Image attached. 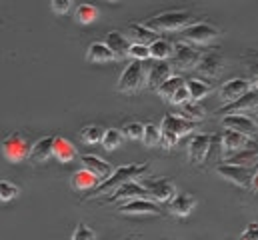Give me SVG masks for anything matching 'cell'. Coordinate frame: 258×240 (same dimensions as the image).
Segmentation results:
<instances>
[{"instance_id":"1","label":"cell","mask_w":258,"mask_h":240,"mask_svg":"<svg viewBox=\"0 0 258 240\" xmlns=\"http://www.w3.org/2000/svg\"><path fill=\"white\" fill-rule=\"evenodd\" d=\"M148 170H150L148 164H126V166H120V168H116L108 178L102 180L90 194H86V198H98V196L112 194V192H114L116 188H120L122 184L144 176Z\"/></svg>"},{"instance_id":"2","label":"cell","mask_w":258,"mask_h":240,"mask_svg":"<svg viewBox=\"0 0 258 240\" xmlns=\"http://www.w3.org/2000/svg\"><path fill=\"white\" fill-rule=\"evenodd\" d=\"M190 20H192V16L188 12H162L158 16H152L144 24L158 34V32H178V30H184L190 24Z\"/></svg>"},{"instance_id":"3","label":"cell","mask_w":258,"mask_h":240,"mask_svg":"<svg viewBox=\"0 0 258 240\" xmlns=\"http://www.w3.org/2000/svg\"><path fill=\"white\" fill-rule=\"evenodd\" d=\"M144 84H146V68H144L142 60H132L122 70V74L118 78V84H116V90L122 92V94H134Z\"/></svg>"},{"instance_id":"4","label":"cell","mask_w":258,"mask_h":240,"mask_svg":"<svg viewBox=\"0 0 258 240\" xmlns=\"http://www.w3.org/2000/svg\"><path fill=\"white\" fill-rule=\"evenodd\" d=\"M30 148H32V144H28V140L22 132H12L2 140V156L12 164L26 160L30 156Z\"/></svg>"},{"instance_id":"5","label":"cell","mask_w":258,"mask_h":240,"mask_svg":"<svg viewBox=\"0 0 258 240\" xmlns=\"http://www.w3.org/2000/svg\"><path fill=\"white\" fill-rule=\"evenodd\" d=\"M218 36H220L218 28H214V26L208 24V22H194V24H188V26L182 30V40L190 42L194 46L212 44Z\"/></svg>"},{"instance_id":"6","label":"cell","mask_w":258,"mask_h":240,"mask_svg":"<svg viewBox=\"0 0 258 240\" xmlns=\"http://www.w3.org/2000/svg\"><path fill=\"white\" fill-rule=\"evenodd\" d=\"M216 174L222 176L224 180L240 186V188H250V182H252V174H250V168L246 166H238V164H230V162H224V164H218L216 166Z\"/></svg>"},{"instance_id":"7","label":"cell","mask_w":258,"mask_h":240,"mask_svg":"<svg viewBox=\"0 0 258 240\" xmlns=\"http://www.w3.org/2000/svg\"><path fill=\"white\" fill-rule=\"evenodd\" d=\"M200 56H202L200 50H196L194 44L186 42V40L174 44V54H172V58H174L176 68H180V70H194V68L198 66Z\"/></svg>"},{"instance_id":"8","label":"cell","mask_w":258,"mask_h":240,"mask_svg":"<svg viewBox=\"0 0 258 240\" xmlns=\"http://www.w3.org/2000/svg\"><path fill=\"white\" fill-rule=\"evenodd\" d=\"M220 144H222V152H224L226 156H232V154L240 152L242 148L250 146L252 140H250V136H246V134H242V132H238V130L226 128V130L222 132V136H220Z\"/></svg>"},{"instance_id":"9","label":"cell","mask_w":258,"mask_h":240,"mask_svg":"<svg viewBox=\"0 0 258 240\" xmlns=\"http://www.w3.org/2000/svg\"><path fill=\"white\" fill-rule=\"evenodd\" d=\"M222 126L224 128H232V130H238L246 136H258V124L250 116L242 114V112H232V114H224L222 116Z\"/></svg>"},{"instance_id":"10","label":"cell","mask_w":258,"mask_h":240,"mask_svg":"<svg viewBox=\"0 0 258 240\" xmlns=\"http://www.w3.org/2000/svg\"><path fill=\"white\" fill-rule=\"evenodd\" d=\"M118 210L122 214H154V216L162 214V208L152 198H132V200L122 202Z\"/></svg>"},{"instance_id":"11","label":"cell","mask_w":258,"mask_h":240,"mask_svg":"<svg viewBox=\"0 0 258 240\" xmlns=\"http://www.w3.org/2000/svg\"><path fill=\"white\" fill-rule=\"evenodd\" d=\"M146 190H148V196L156 202H170L176 194V186L174 182L166 178H158V180H146L144 182Z\"/></svg>"},{"instance_id":"12","label":"cell","mask_w":258,"mask_h":240,"mask_svg":"<svg viewBox=\"0 0 258 240\" xmlns=\"http://www.w3.org/2000/svg\"><path fill=\"white\" fill-rule=\"evenodd\" d=\"M250 90V80H244V78H230L226 80L220 90H218V98L228 104V102H234L236 98H240L242 94H246Z\"/></svg>"},{"instance_id":"13","label":"cell","mask_w":258,"mask_h":240,"mask_svg":"<svg viewBox=\"0 0 258 240\" xmlns=\"http://www.w3.org/2000/svg\"><path fill=\"white\" fill-rule=\"evenodd\" d=\"M132 198H148V190L144 184H138L136 180H130L116 188L112 194H108V202H126Z\"/></svg>"},{"instance_id":"14","label":"cell","mask_w":258,"mask_h":240,"mask_svg":"<svg viewBox=\"0 0 258 240\" xmlns=\"http://www.w3.org/2000/svg\"><path fill=\"white\" fill-rule=\"evenodd\" d=\"M212 140H214V138H212L210 134H202V132L192 136V140L188 142V158H190V162L200 164V162L206 160Z\"/></svg>"},{"instance_id":"15","label":"cell","mask_w":258,"mask_h":240,"mask_svg":"<svg viewBox=\"0 0 258 240\" xmlns=\"http://www.w3.org/2000/svg\"><path fill=\"white\" fill-rule=\"evenodd\" d=\"M170 76H172V66L166 64V60H158L146 70V86L150 90H158V86L166 82Z\"/></svg>"},{"instance_id":"16","label":"cell","mask_w":258,"mask_h":240,"mask_svg":"<svg viewBox=\"0 0 258 240\" xmlns=\"http://www.w3.org/2000/svg\"><path fill=\"white\" fill-rule=\"evenodd\" d=\"M54 156V136H42L38 138L30 148V160L36 164H42Z\"/></svg>"},{"instance_id":"17","label":"cell","mask_w":258,"mask_h":240,"mask_svg":"<svg viewBox=\"0 0 258 240\" xmlns=\"http://www.w3.org/2000/svg\"><path fill=\"white\" fill-rule=\"evenodd\" d=\"M160 128L170 130V132H174L176 136H186V134H190L194 128H196V122L184 118L182 114H180V116H178V114H166V116L162 118Z\"/></svg>"},{"instance_id":"18","label":"cell","mask_w":258,"mask_h":240,"mask_svg":"<svg viewBox=\"0 0 258 240\" xmlns=\"http://www.w3.org/2000/svg\"><path fill=\"white\" fill-rule=\"evenodd\" d=\"M258 104V90H248L246 94H242L240 98H236L234 102H228L220 108L222 114H232V112H246V110H254Z\"/></svg>"},{"instance_id":"19","label":"cell","mask_w":258,"mask_h":240,"mask_svg":"<svg viewBox=\"0 0 258 240\" xmlns=\"http://www.w3.org/2000/svg\"><path fill=\"white\" fill-rule=\"evenodd\" d=\"M194 206H196V198H194L192 194H188V192H176L174 198L168 202L170 212L174 216H180V218L188 216L194 210Z\"/></svg>"},{"instance_id":"20","label":"cell","mask_w":258,"mask_h":240,"mask_svg":"<svg viewBox=\"0 0 258 240\" xmlns=\"http://www.w3.org/2000/svg\"><path fill=\"white\" fill-rule=\"evenodd\" d=\"M106 44H108V48L116 54V58H128V50H130V44H132V40H130L126 34H122V32H118V30H110L108 34H106V40H104Z\"/></svg>"},{"instance_id":"21","label":"cell","mask_w":258,"mask_h":240,"mask_svg":"<svg viewBox=\"0 0 258 240\" xmlns=\"http://www.w3.org/2000/svg\"><path fill=\"white\" fill-rule=\"evenodd\" d=\"M82 164H84V168H88L90 172H94L100 180H106L114 172V168L106 160H102L100 156H96V154H84L82 156Z\"/></svg>"},{"instance_id":"22","label":"cell","mask_w":258,"mask_h":240,"mask_svg":"<svg viewBox=\"0 0 258 240\" xmlns=\"http://www.w3.org/2000/svg\"><path fill=\"white\" fill-rule=\"evenodd\" d=\"M86 60L88 62H94V64H106V62H114L116 54L108 48L106 42H92L86 50Z\"/></svg>"},{"instance_id":"23","label":"cell","mask_w":258,"mask_h":240,"mask_svg":"<svg viewBox=\"0 0 258 240\" xmlns=\"http://www.w3.org/2000/svg\"><path fill=\"white\" fill-rule=\"evenodd\" d=\"M100 182H102V180L98 178L94 172H90L88 168L76 170V172L72 174V180H70L72 188H74V190H80V192H84V190H94Z\"/></svg>"},{"instance_id":"24","label":"cell","mask_w":258,"mask_h":240,"mask_svg":"<svg viewBox=\"0 0 258 240\" xmlns=\"http://www.w3.org/2000/svg\"><path fill=\"white\" fill-rule=\"evenodd\" d=\"M196 70H198L202 76H206V78H214V76H218L220 70H222V58H220L218 54H214V52L202 54L200 60H198Z\"/></svg>"},{"instance_id":"25","label":"cell","mask_w":258,"mask_h":240,"mask_svg":"<svg viewBox=\"0 0 258 240\" xmlns=\"http://www.w3.org/2000/svg\"><path fill=\"white\" fill-rule=\"evenodd\" d=\"M76 156H78L76 146H74L68 138H64V136H54V158H56L58 162L68 164V162H72Z\"/></svg>"},{"instance_id":"26","label":"cell","mask_w":258,"mask_h":240,"mask_svg":"<svg viewBox=\"0 0 258 240\" xmlns=\"http://www.w3.org/2000/svg\"><path fill=\"white\" fill-rule=\"evenodd\" d=\"M226 162H230V164H238V166H246V168L256 166L258 164V146L252 142L250 146L242 148L240 152H236V154L228 156V158H226Z\"/></svg>"},{"instance_id":"27","label":"cell","mask_w":258,"mask_h":240,"mask_svg":"<svg viewBox=\"0 0 258 240\" xmlns=\"http://www.w3.org/2000/svg\"><path fill=\"white\" fill-rule=\"evenodd\" d=\"M148 48H150V58H154V60H168V58H172V54H174V44L168 42L166 38H156V40H152V42L148 44Z\"/></svg>"},{"instance_id":"28","label":"cell","mask_w":258,"mask_h":240,"mask_svg":"<svg viewBox=\"0 0 258 240\" xmlns=\"http://www.w3.org/2000/svg\"><path fill=\"white\" fill-rule=\"evenodd\" d=\"M126 36L132 42H138V44H150L152 40H156V32L150 30L146 24H130Z\"/></svg>"},{"instance_id":"29","label":"cell","mask_w":258,"mask_h":240,"mask_svg":"<svg viewBox=\"0 0 258 240\" xmlns=\"http://www.w3.org/2000/svg\"><path fill=\"white\" fill-rule=\"evenodd\" d=\"M186 88H188L192 100H202V98H206V96L212 92V86H210L208 82L200 80V78H190V80H186Z\"/></svg>"},{"instance_id":"30","label":"cell","mask_w":258,"mask_h":240,"mask_svg":"<svg viewBox=\"0 0 258 240\" xmlns=\"http://www.w3.org/2000/svg\"><path fill=\"white\" fill-rule=\"evenodd\" d=\"M74 18L78 24H92L98 18V8L92 4H80L74 10Z\"/></svg>"},{"instance_id":"31","label":"cell","mask_w":258,"mask_h":240,"mask_svg":"<svg viewBox=\"0 0 258 240\" xmlns=\"http://www.w3.org/2000/svg\"><path fill=\"white\" fill-rule=\"evenodd\" d=\"M180 86H184V80H182L180 76H170L166 82H162V84L158 86V90H156V92H158L164 100H168V102H170V98L174 96V92H176Z\"/></svg>"},{"instance_id":"32","label":"cell","mask_w":258,"mask_h":240,"mask_svg":"<svg viewBox=\"0 0 258 240\" xmlns=\"http://www.w3.org/2000/svg\"><path fill=\"white\" fill-rule=\"evenodd\" d=\"M102 136H104V130H102V126H98V124H88V126H84L82 132H80V138H82V142H86V144H98V142H102Z\"/></svg>"},{"instance_id":"33","label":"cell","mask_w":258,"mask_h":240,"mask_svg":"<svg viewBox=\"0 0 258 240\" xmlns=\"http://www.w3.org/2000/svg\"><path fill=\"white\" fill-rule=\"evenodd\" d=\"M122 138H124V134H122L120 130H116V128L104 130V136H102V146H104V150H108V152L116 150V148L122 144Z\"/></svg>"},{"instance_id":"34","label":"cell","mask_w":258,"mask_h":240,"mask_svg":"<svg viewBox=\"0 0 258 240\" xmlns=\"http://www.w3.org/2000/svg\"><path fill=\"white\" fill-rule=\"evenodd\" d=\"M160 138H162V128L156 126V124H144V136H142V142L152 148V146H158L160 144Z\"/></svg>"},{"instance_id":"35","label":"cell","mask_w":258,"mask_h":240,"mask_svg":"<svg viewBox=\"0 0 258 240\" xmlns=\"http://www.w3.org/2000/svg\"><path fill=\"white\" fill-rule=\"evenodd\" d=\"M180 108H182V116L192 120V122H198V120H202L206 116V110L198 104V100H188V102H184Z\"/></svg>"},{"instance_id":"36","label":"cell","mask_w":258,"mask_h":240,"mask_svg":"<svg viewBox=\"0 0 258 240\" xmlns=\"http://www.w3.org/2000/svg\"><path fill=\"white\" fill-rule=\"evenodd\" d=\"M20 194V188L10 180H0V202H10Z\"/></svg>"},{"instance_id":"37","label":"cell","mask_w":258,"mask_h":240,"mask_svg":"<svg viewBox=\"0 0 258 240\" xmlns=\"http://www.w3.org/2000/svg\"><path fill=\"white\" fill-rule=\"evenodd\" d=\"M122 134L128 140H142V136H144V124H140V122H126L122 126Z\"/></svg>"},{"instance_id":"38","label":"cell","mask_w":258,"mask_h":240,"mask_svg":"<svg viewBox=\"0 0 258 240\" xmlns=\"http://www.w3.org/2000/svg\"><path fill=\"white\" fill-rule=\"evenodd\" d=\"M128 58L132 60H146L150 58V48L148 44H138V42H132L128 50Z\"/></svg>"},{"instance_id":"39","label":"cell","mask_w":258,"mask_h":240,"mask_svg":"<svg viewBox=\"0 0 258 240\" xmlns=\"http://www.w3.org/2000/svg\"><path fill=\"white\" fill-rule=\"evenodd\" d=\"M70 240H96V234H94V230L90 226H86L84 222H78V226H76V230H74Z\"/></svg>"},{"instance_id":"40","label":"cell","mask_w":258,"mask_h":240,"mask_svg":"<svg viewBox=\"0 0 258 240\" xmlns=\"http://www.w3.org/2000/svg\"><path fill=\"white\" fill-rule=\"evenodd\" d=\"M188 100H192V98H190V92H188L186 82H184V86H180V88L174 92V96L170 98V102H172V104H176V106H182V104H184V102H188Z\"/></svg>"},{"instance_id":"41","label":"cell","mask_w":258,"mask_h":240,"mask_svg":"<svg viewBox=\"0 0 258 240\" xmlns=\"http://www.w3.org/2000/svg\"><path fill=\"white\" fill-rule=\"evenodd\" d=\"M50 8H52L54 14L62 16V14H66V12H70V8H72V0H50Z\"/></svg>"},{"instance_id":"42","label":"cell","mask_w":258,"mask_h":240,"mask_svg":"<svg viewBox=\"0 0 258 240\" xmlns=\"http://www.w3.org/2000/svg\"><path fill=\"white\" fill-rule=\"evenodd\" d=\"M178 138H180V136H176L174 132H170V130H164V128H162V138H160V144H162L166 150H170V148H174V146H176Z\"/></svg>"},{"instance_id":"43","label":"cell","mask_w":258,"mask_h":240,"mask_svg":"<svg viewBox=\"0 0 258 240\" xmlns=\"http://www.w3.org/2000/svg\"><path fill=\"white\" fill-rule=\"evenodd\" d=\"M240 240H258V222L246 226V230L240 234Z\"/></svg>"},{"instance_id":"44","label":"cell","mask_w":258,"mask_h":240,"mask_svg":"<svg viewBox=\"0 0 258 240\" xmlns=\"http://www.w3.org/2000/svg\"><path fill=\"white\" fill-rule=\"evenodd\" d=\"M250 188L254 190V192H258V170L252 174V182H250Z\"/></svg>"},{"instance_id":"45","label":"cell","mask_w":258,"mask_h":240,"mask_svg":"<svg viewBox=\"0 0 258 240\" xmlns=\"http://www.w3.org/2000/svg\"><path fill=\"white\" fill-rule=\"evenodd\" d=\"M250 68H252V76H254V86H256L258 90V64H252Z\"/></svg>"},{"instance_id":"46","label":"cell","mask_w":258,"mask_h":240,"mask_svg":"<svg viewBox=\"0 0 258 240\" xmlns=\"http://www.w3.org/2000/svg\"><path fill=\"white\" fill-rule=\"evenodd\" d=\"M254 112H256V114H258V104H256V106H254Z\"/></svg>"},{"instance_id":"47","label":"cell","mask_w":258,"mask_h":240,"mask_svg":"<svg viewBox=\"0 0 258 240\" xmlns=\"http://www.w3.org/2000/svg\"><path fill=\"white\" fill-rule=\"evenodd\" d=\"M108 2H118V0H108Z\"/></svg>"}]
</instances>
